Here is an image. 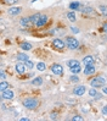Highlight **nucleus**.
Instances as JSON below:
<instances>
[{
    "label": "nucleus",
    "instance_id": "f704fd0d",
    "mask_svg": "<svg viewBox=\"0 0 107 121\" xmlns=\"http://www.w3.org/2000/svg\"><path fill=\"white\" fill-rule=\"evenodd\" d=\"M28 120H29V119H27V117H22V119H21V121H28Z\"/></svg>",
    "mask_w": 107,
    "mask_h": 121
},
{
    "label": "nucleus",
    "instance_id": "6ab92c4d",
    "mask_svg": "<svg viewBox=\"0 0 107 121\" xmlns=\"http://www.w3.org/2000/svg\"><path fill=\"white\" fill-rule=\"evenodd\" d=\"M9 87H10L9 82H6V81H3V82H0V93H1V92H4L5 89H8Z\"/></svg>",
    "mask_w": 107,
    "mask_h": 121
},
{
    "label": "nucleus",
    "instance_id": "b1692460",
    "mask_svg": "<svg viewBox=\"0 0 107 121\" xmlns=\"http://www.w3.org/2000/svg\"><path fill=\"white\" fill-rule=\"evenodd\" d=\"M39 16H40V13H35V15L31 16V17H29V20H31V22H32V23H35V22H37V20L39 18Z\"/></svg>",
    "mask_w": 107,
    "mask_h": 121
},
{
    "label": "nucleus",
    "instance_id": "a878e982",
    "mask_svg": "<svg viewBox=\"0 0 107 121\" xmlns=\"http://www.w3.org/2000/svg\"><path fill=\"white\" fill-rule=\"evenodd\" d=\"M82 12H84V13H92V9L91 8H82Z\"/></svg>",
    "mask_w": 107,
    "mask_h": 121
},
{
    "label": "nucleus",
    "instance_id": "5701e85b",
    "mask_svg": "<svg viewBox=\"0 0 107 121\" xmlns=\"http://www.w3.org/2000/svg\"><path fill=\"white\" fill-rule=\"evenodd\" d=\"M24 66H26V69H29V70H32L33 67H34V64L28 59V60H26L24 61Z\"/></svg>",
    "mask_w": 107,
    "mask_h": 121
},
{
    "label": "nucleus",
    "instance_id": "f257e3e1",
    "mask_svg": "<svg viewBox=\"0 0 107 121\" xmlns=\"http://www.w3.org/2000/svg\"><path fill=\"white\" fill-rule=\"evenodd\" d=\"M38 100L35 98H27V99H24L23 100V106L24 108H27V109H29V110H33V109H35L38 106Z\"/></svg>",
    "mask_w": 107,
    "mask_h": 121
},
{
    "label": "nucleus",
    "instance_id": "412c9836",
    "mask_svg": "<svg viewBox=\"0 0 107 121\" xmlns=\"http://www.w3.org/2000/svg\"><path fill=\"white\" fill-rule=\"evenodd\" d=\"M67 18L71 21V22H74V21L77 20V18H75V13H74L73 11H69V12L67 13Z\"/></svg>",
    "mask_w": 107,
    "mask_h": 121
},
{
    "label": "nucleus",
    "instance_id": "2eb2a0df",
    "mask_svg": "<svg viewBox=\"0 0 107 121\" xmlns=\"http://www.w3.org/2000/svg\"><path fill=\"white\" fill-rule=\"evenodd\" d=\"M21 49H23V50H31V49L33 48L31 43H28V42H22V43L20 44Z\"/></svg>",
    "mask_w": 107,
    "mask_h": 121
},
{
    "label": "nucleus",
    "instance_id": "7c9ffc66",
    "mask_svg": "<svg viewBox=\"0 0 107 121\" xmlns=\"http://www.w3.org/2000/svg\"><path fill=\"white\" fill-rule=\"evenodd\" d=\"M72 120H73V121H82L83 117H82V116H74V117H72Z\"/></svg>",
    "mask_w": 107,
    "mask_h": 121
},
{
    "label": "nucleus",
    "instance_id": "423d86ee",
    "mask_svg": "<svg viewBox=\"0 0 107 121\" xmlns=\"http://www.w3.org/2000/svg\"><path fill=\"white\" fill-rule=\"evenodd\" d=\"M51 71L55 75H59V76L63 73V69H62V66L60 65V64H52L51 65Z\"/></svg>",
    "mask_w": 107,
    "mask_h": 121
},
{
    "label": "nucleus",
    "instance_id": "0eeeda50",
    "mask_svg": "<svg viewBox=\"0 0 107 121\" xmlns=\"http://www.w3.org/2000/svg\"><path fill=\"white\" fill-rule=\"evenodd\" d=\"M96 72V69L94 67V64L92 65H87V67H85L84 70V75L85 76H91V75H94Z\"/></svg>",
    "mask_w": 107,
    "mask_h": 121
},
{
    "label": "nucleus",
    "instance_id": "f3484780",
    "mask_svg": "<svg viewBox=\"0 0 107 121\" xmlns=\"http://www.w3.org/2000/svg\"><path fill=\"white\" fill-rule=\"evenodd\" d=\"M33 86H41L43 84V78L41 77H35L34 80H32V82H31Z\"/></svg>",
    "mask_w": 107,
    "mask_h": 121
},
{
    "label": "nucleus",
    "instance_id": "c9c22d12",
    "mask_svg": "<svg viewBox=\"0 0 107 121\" xmlns=\"http://www.w3.org/2000/svg\"><path fill=\"white\" fill-rule=\"evenodd\" d=\"M1 99H3V95H1V94H0V100H1Z\"/></svg>",
    "mask_w": 107,
    "mask_h": 121
},
{
    "label": "nucleus",
    "instance_id": "bb28decb",
    "mask_svg": "<svg viewBox=\"0 0 107 121\" xmlns=\"http://www.w3.org/2000/svg\"><path fill=\"white\" fill-rule=\"evenodd\" d=\"M4 3L5 4H9V5H13V4L18 3V0H4Z\"/></svg>",
    "mask_w": 107,
    "mask_h": 121
},
{
    "label": "nucleus",
    "instance_id": "9d476101",
    "mask_svg": "<svg viewBox=\"0 0 107 121\" xmlns=\"http://www.w3.org/2000/svg\"><path fill=\"white\" fill-rule=\"evenodd\" d=\"M20 25L22 26V27H31L33 23L31 22L29 17H22V18H21V21H20Z\"/></svg>",
    "mask_w": 107,
    "mask_h": 121
},
{
    "label": "nucleus",
    "instance_id": "393cba45",
    "mask_svg": "<svg viewBox=\"0 0 107 121\" xmlns=\"http://www.w3.org/2000/svg\"><path fill=\"white\" fill-rule=\"evenodd\" d=\"M37 69H38V71H44L46 69V65H45L44 62H39L38 65H37Z\"/></svg>",
    "mask_w": 107,
    "mask_h": 121
},
{
    "label": "nucleus",
    "instance_id": "ddd939ff",
    "mask_svg": "<svg viewBox=\"0 0 107 121\" xmlns=\"http://www.w3.org/2000/svg\"><path fill=\"white\" fill-rule=\"evenodd\" d=\"M82 8H83V6H82L79 3H77V1H73V3H71V4H69V9H72V10L82 11Z\"/></svg>",
    "mask_w": 107,
    "mask_h": 121
},
{
    "label": "nucleus",
    "instance_id": "6e6552de",
    "mask_svg": "<svg viewBox=\"0 0 107 121\" xmlns=\"http://www.w3.org/2000/svg\"><path fill=\"white\" fill-rule=\"evenodd\" d=\"M16 71L20 73V75H23L24 72H26V66H24V62H22V61H18L17 64H16Z\"/></svg>",
    "mask_w": 107,
    "mask_h": 121
},
{
    "label": "nucleus",
    "instance_id": "39448f33",
    "mask_svg": "<svg viewBox=\"0 0 107 121\" xmlns=\"http://www.w3.org/2000/svg\"><path fill=\"white\" fill-rule=\"evenodd\" d=\"M52 45L55 49H57V50H62L63 48H65V43H63V40H61L60 38H55L52 40Z\"/></svg>",
    "mask_w": 107,
    "mask_h": 121
},
{
    "label": "nucleus",
    "instance_id": "f8f14e48",
    "mask_svg": "<svg viewBox=\"0 0 107 121\" xmlns=\"http://www.w3.org/2000/svg\"><path fill=\"white\" fill-rule=\"evenodd\" d=\"M3 98H4V99H9V100H10V99L13 98V92L10 91L9 88L5 89V91L3 92Z\"/></svg>",
    "mask_w": 107,
    "mask_h": 121
},
{
    "label": "nucleus",
    "instance_id": "1a4fd4ad",
    "mask_svg": "<svg viewBox=\"0 0 107 121\" xmlns=\"http://www.w3.org/2000/svg\"><path fill=\"white\" fill-rule=\"evenodd\" d=\"M85 91H87V89H85L84 86H77V87H74V89H73V94L80 97V95H83V94L85 93Z\"/></svg>",
    "mask_w": 107,
    "mask_h": 121
},
{
    "label": "nucleus",
    "instance_id": "4468645a",
    "mask_svg": "<svg viewBox=\"0 0 107 121\" xmlns=\"http://www.w3.org/2000/svg\"><path fill=\"white\" fill-rule=\"evenodd\" d=\"M89 95H90V97H94V98H96V99H100V98H101V94H100L95 88L89 89Z\"/></svg>",
    "mask_w": 107,
    "mask_h": 121
},
{
    "label": "nucleus",
    "instance_id": "7ed1b4c3",
    "mask_svg": "<svg viewBox=\"0 0 107 121\" xmlns=\"http://www.w3.org/2000/svg\"><path fill=\"white\" fill-rule=\"evenodd\" d=\"M66 42H67V47H68L69 49H72V50H74V49H77L78 47H79V42H78L75 38L68 37V38L66 39Z\"/></svg>",
    "mask_w": 107,
    "mask_h": 121
},
{
    "label": "nucleus",
    "instance_id": "4be33fe9",
    "mask_svg": "<svg viewBox=\"0 0 107 121\" xmlns=\"http://www.w3.org/2000/svg\"><path fill=\"white\" fill-rule=\"evenodd\" d=\"M69 70H71V72H72L73 75H77V73H79L80 71H82V69H80V65H79V66H74V67H71Z\"/></svg>",
    "mask_w": 107,
    "mask_h": 121
},
{
    "label": "nucleus",
    "instance_id": "20e7f679",
    "mask_svg": "<svg viewBox=\"0 0 107 121\" xmlns=\"http://www.w3.org/2000/svg\"><path fill=\"white\" fill-rule=\"evenodd\" d=\"M48 21H49V17L46 15H40L39 18L37 20V22H35L34 25L37 27H43V26H45L48 23Z\"/></svg>",
    "mask_w": 107,
    "mask_h": 121
},
{
    "label": "nucleus",
    "instance_id": "c85d7f7f",
    "mask_svg": "<svg viewBox=\"0 0 107 121\" xmlns=\"http://www.w3.org/2000/svg\"><path fill=\"white\" fill-rule=\"evenodd\" d=\"M100 10H101V12L103 13V15H106V6H105V5H101V6H100Z\"/></svg>",
    "mask_w": 107,
    "mask_h": 121
},
{
    "label": "nucleus",
    "instance_id": "9b49d317",
    "mask_svg": "<svg viewBox=\"0 0 107 121\" xmlns=\"http://www.w3.org/2000/svg\"><path fill=\"white\" fill-rule=\"evenodd\" d=\"M21 11H22V8H18V6H12V8H10L8 10V12L10 15H18Z\"/></svg>",
    "mask_w": 107,
    "mask_h": 121
},
{
    "label": "nucleus",
    "instance_id": "a211bd4d",
    "mask_svg": "<svg viewBox=\"0 0 107 121\" xmlns=\"http://www.w3.org/2000/svg\"><path fill=\"white\" fill-rule=\"evenodd\" d=\"M80 65V62L79 61H77V60H68L67 61V66L71 69V67H74V66H79Z\"/></svg>",
    "mask_w": 107,
    "mask_h": 121
},
{
    "label": "nucleus",
    "instance_id": "f03ea898",
    "mask_svg": "<svg viewBox=\"0 0 107 121\" xmlns=\"http://www.w3.org/2000/svg\"><path fill=\"white\" fill-rule=\"evenodd\" d=\"M105 83H106V80L103 77H95L94 80L90 82L92 88H101V87L105 86Z\"/></svg>",
    "mask_w": 107,
    "mask_h": 121
},
{
    "label": "nucleus",
    "instance_id": "aec40b11",
    "mask_svg": "<svg viewBox=\"0 0 107 121\" xmlns=\"http://www.w3.org/2000/svg\"><path fill=\"white\" fill-rule=\"evenodd\" d=\"M28 59H29V56L26 55V54H18V55H17V60H18V61L24 62V61H26V60H28Z\"/></svg>",
    "mask_w": 107,
    "mask_h": 121
},
{
    "label": "nucleus",
    "instance_id": "473e14b6",
    "mask_svg": "<svg viewBox=\"0 0 107 121\" xmlns=\"http://www.w3.org/2000/svg\"><path fill=\"white\" fill-rule=\"evenodd\" d=\"M50 116H51V119H56V112H52Z\"/></svg>",
    "mask_w": 107,
    "mask_h": 121
},
{
    "label": "nucleus",
    "instance_id": "c756f323",
    "mask_svg": "<svg viewBox=\"0 0 107 121\" xmlns=\"http://www.w3.org/2000/svg\"><path fill=\"white\" fill-rule=\"evenodd\" d=\"M71 81H72V82H78V81H79V77H77V76H72V77H71Z\"/></svg>",
    "mask_w": 107,
    "mask_h": 121
},
{
    "label": "nucleus",
    "instance_id": "72a5a7b5",
    "mask_svg": "<svg viewBox=\"0 0 107 121\" xmlns=\"http://www.w3.org/2000/svg\"><path fill=\"white\" fill-rule=\"evenodd\" d=\"M102 112H103V115H106V106H103V109H102Z\"/></svg>",
    "mask_w": 107,
    "mask_h": 121
},
{
    "label": "nucleus",
    "instance_id": "dca6fc26",
    "mask_svg": "<svg viewBox=\"0 0 107 121\" xmlns=\"http://www.w3.org/2000/svg\"><path fill=\"white\" fill-rule=\"evenodd\" d=\"M83 62L85 64V65H92V64H94V58L90 56V55H88V56H85V58L83 59Z\"/></svg>",
    "mask_w": 107,
    "mask_h": 121
},
{
    "label": "nucleus",
    "instance_id": "cd10ccee",
    "mask_svg": "<svg viewBox=\"0 0 107 121\" xmlns=\"http://www.w3.org/2000/svg\"><path fill=\"white\" fill-rule=\"evenodd\" d=\"M5 78H6V73L0 70V80H5Z\"/></svg>",
    "mask_w": 107,
    "mask_h": 121
},
{
    "label": "nucleus",
    "instance_id": "2f4dec72",
    "mask_svg": "<svg viewBox=\"0 0 107 121\" xmlns=\"http://www.w3.org/2000/svg\"><path fill=\"white\" fill-rule=\"evenodd\" d=\"M72 32L73 33H78V32H79V30H78L77 27H72Z\"/></svg>",
    "mask_w": 107,
    "mask_h": 121
}]
</instances>
